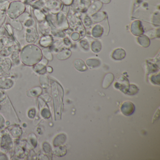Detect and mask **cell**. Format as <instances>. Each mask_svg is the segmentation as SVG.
I'll list each match as a JSON object with an SVG mask.
<instances>
[{"mask_svg": "<svg viewBox=\"0 0 160 160\" xmlns=\"http://www.w3.org/2000/svg\"><path fill=\"white\" fill-rule=\"evenodd\" d=\"M106 18V14L103 12H99L91 16L92 20L95 23H100L103 21Z\"/></svg>", "mask_w": 160, "mask_h": 160, "instance_id": "cell-16", "label": "cell"}, {"mask_svg": "<svg viewBox=\"0 0 160 160\" xmlns=\"http://www.w3.org/2000/svg\"><path fill=\"white\" fill-rule=\"evenodd\" d=\"M30 4L32 5L33 8L42 10L45 8V2L44 0H37L35 2Z\"/></svg>", "mask_w": 160, "mask_h": 160, "instance_id": "cell-26", "label": "cell"}, {"mask_svg": "<svg viewBox=\"0 0 160 160\" xmlns=\"http://www.w3.org/2000/svg\"><path fill=\"white\" fill-rule=\"evenodd\" d=\"M47 72H48L49 73H51L53 72V69L50 66H48L46 67Z\"/></svg>", "mask_w": 160, "mask_h": 160, "instance_id": "cell-44", "label": "cell"}, {"mask_svg": "<svg viewBox=\"0 0 160 160\" xmlns=\"http://www.w3.org/2000/svg\"><path fill=\"white\" fill-rule=\"evenodd\" d=\"M57 137L59 139H58L57 138H56V139H55V142H54V145L55 146H58L61 145V144L64 143V142H65V141H66V136L63 134L59 135Z\"/></svg>", "mask_w": 160, "mask_h": 160, "instance_id": "cell-28", "label": "cell"}, {"mask_svg": "<svg viewBox=\"0 0 160 160\" xmlns=\"http://www.w3.org/2000/svg\"><path fill=\"white\" fill-rule=\"evenodd\" d=\"M13 82L11 79H3L0 80V88H9L12 86Z\"/></svg>", "mask_w": 160, "mask_h": 160, "instance_id": "cell-24", "label": "cell"}, {"mask_svg": "<svg viewBox=\"0 0 160 160\" xmlns=\"http://www.w3.org/2000/svg\"><path fill=\"white\" fill-rule=\"evenodd\" d=\"M138 91V89L135 85L131 84L129 85V88L126 93L129 95H134Z\"/></svg>", "mask_w": 160, "mask_h": 160, "instance_id": "cell-29", "label": "cell"}, {"mask_svg": "<svg viewBox=\"0 0 160 160\" xmlns=\"http://www.w3.org/2000/svg\"><path fill=\"white\" fill-rule=\"evenodd\" d=\"M31 17V14L28 12H25L22 13L21 15L19 16V17L17 18L18 20H19L21 23H24L26 20L28 19Z\"/></svg>", "mask_w": 160, "mask_h": 160, "instance_id": "cell-32", "label": "cell"}, {"mask_svg": "<svg viewBox=\"0 0 160 160\" xmlns=\"http://www.w3.org/2000/svg\"><path fill=\"white\" fill-rule=\"evenodd\" d=\"M134 105L130 102H125L121 107V111L125 116H130L134 112Z\"/></svg>", "mask_w": 160, "mask_h": 160, "instance_id": "cell-8", "label": "cell"}, {"mask_svg": "<svg viewBox=\"0 0 160 160\" xmlns=\"http://www.w3.org/2000/svg\"><path fill=\"white\" fill-rule=\"evenodd\" d=\"M26 11V4L22 2L16 1L10 2L6 14L10 19H16Z\"/></svg>", "mask_w": 160, "mask_h": 160, "instance_id": "cell-2", "label": "cell"}, {"mask_svg": "<svg viewBox=\"0 0 160 160\" xmlns=\"http://www.w3.org/2000/svg\"><path fill=\"white\" fill-rule=\"evenodd\" d=\"M71 39L74 41H77L80 38V34L77 32H74L72 33L71 36Z\"/></svg>", "mask_w": 160, "mask_h": 160, "instance_id": "cell-37", "label": "cell"}, {"mask_svg": "<svg viewBox=\"0 0 160 160\" xmlns=\"http://www.w3.org/2000/svg\"><path fill=\"white\" fill-rule=\"evenodd\" d=\"M92 51L94 53H99L102 49V44L99 41H94L92 43L91 45Z\"/></svg>", "mask_w": 160, "mask_h": 160, "instance_id": "cell-22", "label": "cell"}, {"mask_svg": "<svg viewBox=\"0 0 160 160\" xmlns=\"http://www.w3.org/2000/svg\"><path fill=\"white\" fill-rule=\"evenodd\" d=\"M78 7L82 9L88 10L90 4L89 0H77Z\"/></svg>", "mask_w": 160, "mask_h": 160, "instance_id": "cell-27", "label": "cell"}, {"mask_svg": "<svg viewBox=\"0 0 160 160\" xmlns=\"http://www.w3.org/2000/svg\"><path fill=\"white\" fill-rule=\"evenodd\" d=\"M67 152L66 148L64 147H60L55 149V153L58 156H62Z\"/></svg>", "mask_w": 160, "mask_h": 160, "instance_id": "cell-30", "label": "cell"}, {"mask_svg": "<svg viewBox=\"0 0 160 160\" xmlns=\"http://www.w3.org/2000/svg\"><path fill=\"white\" fill-rule=\"evenodd\" d=\"M6 28H7V30L9 31V33L11 35H13V30L12 29V26L10 24H7L5 25Z\"/></svg>", "mask_w": 160, "mask_h": 160, "instance_id": "cell-39", "label": "cell"}, {"mask_svg": "<svg viewBox=\"0 0 160 160\" xmlns=\"http://www.w3.org/2000/svg\"><path fill=\"white\" fill-rule=\"evenodd\" d=\"M42 56L44 57L48 61H51L53 60V57L51 50L48 48H44L43 49H42Z\"/></svg>", "mask_w": 160, "mask_h": 160, "instance_id": "cell-23", "label": "cell"}, {"mask_svg": "<svg viewBox=\"0 0 160 160\" xmlns=\"http://www.w3.org/2000/svg\"><path fill=\"white\" fill-rule=\"evenodd\" d=\"M33 12L35 18L38 22H42L46 20V15L42 10L33 8Z\"/></svg>", "mask_w": 160, "mask_h": 160, "instance_id": "cell-18", "label": "cell"}, {"mask_svg": "<svg viewBox=\"0 0 160 160\" xmlns=\"http://www.w3.org/2000/svg\"><path fill=\"white\" fill-rule=\"evenodd\" d=\"M125 56L126 52L125 50L121 48L115 49L112 53V58L115 60H121L124 58Z\"/></svg>", "mask_w": 160, "mask_h": 160, "instance_id": "cell-11", "label": "cell"}, {"mask_svg": "<svg viewBox=\"0 0 160 160\" xmlns=\"http://www.w3.org/2000/svg\"><path fill=\"white\" fill-rule=\"evenodd\" d=\"M114 80V76L111 73H108L105 75L102 83V87L103 88L106 89L108 88L113 83Z\"/></svg>", "mask_w": 160, "mask_h": 160, "instance_id": "cell-12", "label": "cell"}, {"mask_svg": "<svg viewBox=\"0 0 160 160\" xmlns=\"http://www.w3.org/2000/svg\"><path fill=\"white\" fill-rule=\"evenodd\" d=\"M39 80H40V84L43 88H48L49 85V80L47 76L45 75L44 74L41 75L39 78Z\"/></svg>", "mask_w": 160, "mask_h": 160, "instance_id": "cell-25", "label": "cell"}, {"mask_svg": "<svg viewBox=\"0 0 160 160\" xmlns=\"http://www.w3.org/2000/svg\"><path fill=\"white\" fill-rule=\"evenodd\" d=\"M60 1L63 5L69 6L72 5L74 1V0H60Z\"/></svg>", "mask_w": 160, "mask_h": 160, "instance_id": "cell-38", "label": "cell"}, {"mask_svg": "<svg viewBox=\"0 0 160 160\" xmlns=\"http://www.w3.org/2000/svg\"><path fill=\"white\" fill-rule=\"evenodd\" d=\"M137 41L140 46L144 48H148L150 44L149 38L146 35H139L137 38Z\"/></svg>", "mask_w": 160, "mask_h": 160, "instance_id": "cell-17", "label": "cell"}, {"mask_svg": "<svg viewBox=\"0 0 160 160\" xmlns=\"http://www.w3.org/2000/svg\"><path fill=\"white\" fill-rule=\"evenodd\" d=\"M115 86L117 88L126 93L129 88V81L124 77H121L118 79V81L115 84Z\"/></svg>", "mask_w": 160, "mask_h": 160, "instance_id": "cell-6", "label": "cell"}, {"mask_svg": "<svg viewBox=\"0 0 160 160\" xmlns=\"http://www.w3.org/2000/svg\"><path fill=\"white\" fill-rule=\"evenodd\" d=\"M131 31L135 36H139L143 34L144 30L141 22L139 20H136L132 22L131 26Z\"/></svg>", "mask_w": 160, "mask_h": 160, "instance_id": "cell-7", "label": "cell"}, {"mask_svg": "<svg viewBox=\"0 0 160 160\" xmlns=\"http://www.w3.org/2000/svg\"><path fill=\"white\" fill-rule=\"evenodd\" d=\"M152 34V31H151V33L150 34H148V36H151L152 35H151V34ZM157 34V32H153V34ZM152 36H154V35H152ZM153 36H152V37H153Z\"/></svg>", "mask_w": 160, "mask_h": 160, "instance_id": "cell-45", "label": "cell"}, {"mask_svg": "<svg viewBox=\"0 0 160 160\" xmlns=\"http://www.w3.org/2000/svg\"><path fill=\"white\" fill-rule=\"evenodd\" d=\"M10 25L13 28L17 30L21 31L23 29V24L21 22L18 20L17 19H11Z\"/></svg>", "mask_w": 160, "mask_h": 160, "instance_id": "cell-21", "label": "cell"}, {"mask_svg": "<svg viewBox=\"0 0 160 160\" xmlns=\"http://www.w3.org/2000/svg\"><path fill=\"white\" fill-rule=\"evenodd\" d=\"M103 3L99 0H96L95 1L92 2L89 5L87 11V14L89 16H91L94 14L100 11L102 7Z\"/></svg>", "mask_w": 160, "mask_h": 160, "instance_id": "cell-5", "label": "cell"}, {"mask_svg": "<svg viewBox=\"0 0 160 160\" xmlns=\"http://www.w3.org/2000/svg\"><path fill=\"white\" fill-rule=\"evenodd\" d=\"M37 0H25V2H26L27 4H30L33 2H35Z\"/></svg>", "mask_w": 160, "mask_h": 160, "instance_id": "cell-43", "label": "cell"}, {"mask_svg": "<svg viewBox=\"0 0 160 160\" xmlns=\"http://www.w3.org/2000/svg\"><path fill=\"white\" fill-rule=\"evenodd\" d=\"M86 64L91 69L97 68L101 65V62L100 60L97 58H89L86 61Z\"/></svg>", "mask_w": 160, "mask_h": 160, "instance_id": "cell-19", "label": "cell"}, {"mask_svg": "<svg viewBox=\"0 0 160 160\" xmlns=\"http://www.w3.org/2000/svg\"><path fill=\"white\" fill-rule=\"evenodd\" d=\"M99 1L101 2L103 4H108L110 3L111 0H99Z\"/></svg>", "mask_w": 160, "mask_h": 160, "instance_id": "cell-42", "label": "cell"}, {"mask_svg": "<svg viewBox=\"0 0 160 160\" xmlns=\"http://www.w3.org/2000/svg\"><path fill=\"white\" fill-rule=\"evenodd\" d=\"M57 28L62 31L66 30L69 28V23L66 15L61 11L56 16Z\"/></svg>", "mask_w": 160, "mask_h": 160, "instance_id": "cell-4", "label": "cell"}, {"mask_svg": "<svg viewBox=\"0 0 160 160\" xmlns=\"http://www.w3.org/2000/svg\"><path fill=\"white\" fill-rule=\"evenodd\" d=\"M23 27H25L26 28L33 27L34 26V20L32 18L30 17L23 23Z\"/></svg>", "mask_w": 160, "mask_h": 160, "instance_id": "cell-33", "label": "cell"}, {"mask_svg": "<svg viewBox=\"0 0 160 160\" xmlns=\"http://www.w3.org/2000/svg\"><path fill=\"white\" fill-rule=\"evenodd\" d=\"M6 12L5 11H0V27H1L4 24L7 17Z\"/></svg>", "mask_w": 160, "mask_h": 160, "instance_id": "cell-35", "label": "cell"}, {"mask_svg": "<svg viewBox=\"0 0 160 160\" xmlns=\"http://www.w3.org/2000/svg\"><path fill=\"white\" fill-rule=\"evenodd\" d=\"M39 35L36 27L33 26L26 30V41L29 44H33L39 39Z\"/></svg>", "mask_w": 160, "mask_h": 160, "instance_id": "cell-3", "label": "cell"}, {"mask_svg": "<svg viewBox=\"0 0 160 160\" xmlns=\"http://www.w3.org/2000/svg\"><path fill=\"white\" fill-rule=\"evenodd\" d=\"M39 43L42 47L49 48L53 44V37L50 34L42 35L39 40Z\"/></svg>", "mask_w": 160, "mask_h": 160, "instance_id": "cell-9", "label": "cell"}, {"mask_svg": "<svg viewBox=\"0 0 160 160\" xmlns=\"http://www.w3.org/2000/svg\"><path fill=\"white\" fill-rule=\"evenodd\" d=\"M84 24L86 27H89L92 24V21L91 18L88 15H86L83 19Z\"/></svg>", "mask_w": 160, "mask_h": 160, "instance_id": "cell-36", "label": "cell"}, {"mask_svg": "<svg viewBox=\"0 0 160 160\" xmlns=\"http://www.w3.org/2000/svg\"><path fill=\"white\" fill-rule=\"evenodd\" d=\"M79 44H80V46L83 48L86 51H88L89 50V43L86 40H81V41L79 42Z\"/></svg>", "mask_w": 160, "mask_h": 160, "instance_id": "cell-34", "label": "cell"}, {"mask_svg": "<svg viewBox=\"0 0 160 160\" xmlns=\"http://www.w3.org/2000/svg\"><path fill=\"white\" fill-rule=\"evenodd\" d=\"M63 42L64 44L66 46H70L71 45V44H72L71 43V41L69 40V38H64Z\"/></svg>", "mask_w": 160, "mask_h": 160, "instance_id": "cell-40", "label": "cell"}, {"mask_svg": "<svg viewBox=\"0 0 160 160\" xmlns=\"http://www.w3.org/2000/svg\"><path fill=\"white\" fill-rule=\"evenodd\" d=\"M33 70L37 73L43 75L47 72L46 66L40 62L33 66Z\"/></svg>", "mask_w": 160, "mask_h": 160, "instance_id": "cell-20", "label": "cell"}, {"mask_svg": "<svg viewBox=\"0 0 160 160\" xmlns=\"http://www.w3.org/2000/svg\"><path fill=\"white\" fill-rule=\"evenodd\" d=\"M10 3L8 0H0V11L6 12Z\"/></svg>", "mask_w": 160, "mask_h": 160, "instance_id": "cell-31", "label": "cell"}, {"mask_svg": "<svg viewBox=\"0 0 160 160\" xmlns=\"http://www.w3.org/2000/svg\"><path fill=\"white\" fill-rule=\"evenodd\" d=\"M72 55V51L68 48L62 49L58 52L57 58L60 60H65L69 58Z\"/></svg>", "mask_w": 160, "mask_h": 160, "instance_id": "cell-15", "label": "cell"}, {"mask_svg": "<svg viewBox=\"0 0 160 160\" xmlns=\"http://www.w3.org/2000/svg\"><path fill=\"white\" fill-rule=\"evenodd\" d=\"M39 30L42 35L50 34V27L46 20L39 22Z\"/></svg>", "mask_w": 160, "mask_h": 160, "instance_id": "cell-10", "label": "cell"}, {"mask_svg": "<svg viewBox=\"0 0 160 160\" xmlns=\"http://www.w3.org/2000/svg\"><path fill=\"white\" fill-rule=\"evenodd\" d=\"M73 64L75 69L79 72H84L88 70L87 65L82 60L79 59L75 60Z\"/></svg>", "mask_w": 160, "mask_h": 160, "instance_id": "cell-13", "label": "cell"}, {"mask_svg": "<svg viewBox=\"0 0 160 160\" xmlns=\"http://www.w3.org/2000/svg\"><path fill=\"white\" fill-rule=\"evenodd\" d=\"M6 39L5 37H0V48H1V46H3L4 45V44L6 42Z\"/></svg>", "mask_w": 160, "mask_h": 160, "instance_id": "cell-41", "label": "cell"}, {"mask_svg": "<svg viewBox=\"0 0 160 160\" xmlns=\"http://www.w3.org/2000/svg\"><path fill=\"white\" fill-rule=\"evenodd\" d=\"M103 28L100 25L97 24L95 25L92 30V35L95 39L100 38L103 33Z\"/></svg>", "mask_w": 160, "mask_h": 160, "instance_id": "cell-14", "label": "cell"}, {"mask_svg": "<svg viewBox=\"0 0 160 160\" xmlns=\"http://www.w3.org/2000/svg\"><path fill=\"white\" fill-rule=\"evenodd\" d=\"M42 49L34 44H29L23 48L20 52L22 62L28 66H33L42 58Z\"/></svg>", "mask_w": 160, "mask_h": 160, "instance_id": "cell-1", "label": "cell"}]
</instances>
